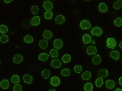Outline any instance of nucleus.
Returning <instances> with one entry per match:
<instances>
[{
	"label": "nucleus",
	"mask_w": 122,
	"mask_h": 91,
	"mask_svg": "<svg viewBox=\"0 0 122 91\" xmlns=\"http://www.w3.org/2000/svg\"><path fill=\"white\" fill-rule=\"evenodd\" d=\"M11 80L14 84H17L20 82V78L17 75H15L12 76L11 78Z\"/></svg>",
	"instance_id": "29"
},
{
	"label": "nucleus",
	"mask_w": 122,
	"mask_h": 91,
	"mask_svg": "<svg viewBox=\"0 0 122 91\" xmlns=\"http://www.w3.org/2000/svg\"><path fill=\"white\" fill-rule=\"evenodd\" d=\"M71 60V56L68 54H66L63 56L62 58V60L64 63H68L70 62Z\"/></svg>",
	"instance_id": "28"
},
{
	"label": "nucleus",
	"mask_w": 122,
	"mask_h": 91,
	"mask_svg": "<svg viewBox=\"0 0 122 91\" xmlns=\"http://www.w3.org/2000/svg\"><path fill=\"white\" fill-rule=\"evenodd\" d=\"M114 23L116 26L120 27L122 25V19L120 17L116 18L114 20Z\"/></svg>",
	"instance_id": "32"
},
{
	"label": "nucleus",
	"mask_w": 122,
	"mask_h": 91,
	"mask_svg": "<svg viewBox=\"0 0 122 91\" xmlns=\"http://www.w3.org/2000/svg\"><path fill=\"white\" fill-rule=\"evenodd\" d=\"M41 74L44 78L47 79L49 77L50 75V71L48 69H45L42 71Z\"/></svg>",
	"instance_id": "25"
},
{
	"label": "nucleus",
	"mask_w": 122,
	"mask_h": 91,
	"mask_svg": "<svg viewBox=\"0 0 122 91\" xmlns=\"http://www.w3.org/2000/svg\"><path fill=\"white\" fill-rule=\"evenodd\" d=\"M51 65L54 68H59L61 67V63L58 59H54L52 61Z\"/></svg>",
	"instance_id": "8"
},
{
	"label": "nucleus",
	"mask_w": 122,
	"mask_h": 91,
	"mask_svg": "<svg viewBox=\"0 0 122 91\" xmlns=\"http://www.w3.org/2000/svg\"><path fill=\"white\" fill-rule=\"evenodd\" d=\"M91 74L90 72L86 71L81 75V78L83 80H89L91 78Z\"/></svg>",
	"instance_id": "19"
},
{
	"label": "nucleus",
	"mask_w": 122,
	"mask_h": 91,
	"mask_svg": "<svg viewBox=\"0 0 122 91\" xmlns=\"http://www.w3.org/2000/svg\"><path fill=\"white\" fill-rule=\"evenodd\" d=\"M53 4L49 0L44 2L43 4V8L45 10L47 11L51 10L53 7Z\"/></svg>",
	"instance_id": "6"
},
{
	"label": "nucleus",
	"mask_w": 122,
	"mask_h": 91,
	"mask_svg": "<svg viewBox=\"0 0 122 91\" xmlns=\"http://www.w3.org/2000/svg\"><path fill=\"white\" fill-rule=\"evenodd\" d=\"M99 11L102 13L106 12L108 10V7L104 3H100L99 5Z\"/></svg>",
	"instance_id": "18"
},
{
	"label": "nucleus",
	"mask_w": 122,
	"mask_h": 91,
	"mask_svg": "<svg viewBox=\"0 0 122 91\" xmlns=\"http://www.w3.org/2000/svg\"><path fill=\"white\" fill-rule=\"evenodd\" d=\"M22 86L20 84H16L13 87V90L14 91H21L22 90Z\"/></svg>",
	"instance_id": "39"
},
{
	"label": "nucleus",
	"mask_w": 122,
	"mask_h": 91,
	"mask_svg": "<svg viewBox=\"0 0 122 91\" xmlns=\"http://www.w3.org/2000/svg\"><path fill=\"white\" fill-rule=\"evenodd\" d=\"M97 49L96 47L94 46H90L87 49V53L89 55L95 54L97 53Z\"/></svg>",
	"instance_id": "7"
},
{
	"label": "nucleus",
	"mask_w": 122,
	"mask_h": 91,
	"mask_svg": "<svg viewBox=\"0 0 122 91\" xmlns=\"http://www.w3.org/2000/svg\"><path fill=\"white\" fill-rule=\"evenodd\" d=\"M85 1H90L91 0H84Z\"/></svg>",
	"instance_id": "45"
},
{
	"label": "nucleus",
	"mask_w": 122,
	"mask_h": 91,
	"mask_svg": "<svg viewBox=\"0 0 122 91\" xmlns=\"http://www.w3.org/2000/svg\"><path fill=\"white\" fill-rule=\"evenodd\" d=\"M63 43L61 39H58L55 40L54 41V47L57 50H59L61 49L63 47Z\"/></svg>",
	"instance_id": "5"
},
{
	"label": "nucleus",
	"mask_w": 122,
	"mask_h": 91,
	"mask_svg": "<svg viewBox=\"0 0 122 91\" xmlns=\"http://www.w3.org/2000/svg\"><path fill=\"white\" fill-rule=\"evenodd\" d=\"M65 17L62 15H59L56 16L55 19V22L58 24H63L65 22Z\"/></svg>",
	"instance_id": "9"
},
{
	"label": "nucleus",
	"mask_w": 122,
	"mask_h": 91,
	"mask_svg": "<svg viewBox=\"0 0 122 91\" xmlns=\"http://www.w3.org/2000/svg\"><path fill=\"white\" fill-rule=\"evenodd\" d=\"M39 9L38 6L37 5H34L31 8V11L32 14H36L38 13Z\"/></svg>",
	"instance_id": "35"
},
{
	"label": "nucleus",
	"mask_w": 122,
	"mask_h": 91,
	"mask_svg": "<svg viewBox=\"0 0 122 91\" xmlns=\"http://www.w3.org/2000/svg\"><path fill=\"white\" fill-rule=\"evenodd\" d=\"M110 56L111 58H112L114 59L117 60L120 58V53L118 51H112L110 53Z\"/></svg>",
	"instance_id": "20"
},
{
	"label": "nucleus",
	"mask_w": 122,
	"mask_h": 91,
	"mask_svg": "<svg viewBox=\"0 0 122 91\" xmlns=\"http://www.w3.org/2000/svg\"><path fill=\"white\" fill-rule=\"evenodd\" d=\"M115 91H122V89H119V88H118V89H116V90H115Z\"/></svg>",
	"instance_id": "43"
},
{
	"label": "nucleus",
	"mask_w": 122,
	"mask_h": 91,
	"mask_svg": "<svg viewBox=\"0 0 122 91\" xmlns=\"http://www.w3.org/2000/svg\"><path fill=\"white\" fill-rule=\"evenodd\" d=\"M115 82L111 80H107L106 82V87L108 89H113L115 87Z\"/></svg>",
	"instance_id": "15"
},
{
	"label": "nucleus",
	"mask_w": 122,
	"mask_h": 91,
	"mask_svg": "<svg viewBox=\"0 0 122 91\" xmlns=\"http://www.w3.org/2000/svg\"><path fill=\"white\" fill-rule=\"evenodd\" d=\"M23 56L21 54H16L13 58V61L16 64H19L23 60Z\"/></svg>",
	"instance_id": "4"
},
{
	"label": "nucleus",
	"mask_w": 122,
	"mask_h": 91,
	"mask_svg": "<svg viewBox=\"0 0 122 91\" xmlns=\"http://www.w3.org/2000/svg\"><path fill=\"white\" fill-rule=\"evenodd\" d=\"M60 80L58 77L54 76L52 78L51 80V84L53 86H56L60 84Z\"/></svg>",
	"instance_id": "13"
},
{
	"label": "nucleus",
	"mask_w": 122,
	"mask_h": 91,
	"mask_svg": "<svg viewBox=\"0 0 122 91\" xmlns=\"http://www.w3.org/2000/svg\"><path fill=\"white\" fill-rule=\"evenodd\" d=\"M91 26L90 22L86 20L81 21L80 23V28L84 30L89 29L91 27Z\"/></svg>",
	"instance_id": "2"
},
{
	"label": "nucleus",
	"mask_w": 122,
	"mask_h": 91,
	"mask_svg": "<svg viewBox=\"0 0 122 91\" xmlns=\"http://www.w3.org/2000/svg\"><path fill=\"white\" fill-rule=\"evenodd\" d=\"M24 82L27 84H30L32 83L33 77L32 76L29 75L28 74L24 75L23 77Z\"/></svg>",
	"instance_id": "10"
},
{
	"label": "nucleus",
	"mask_w": 122,
	"mask_h": 91,
	"mask_svg": "<svg viewBox=\"0 0 122 91\" xmlns=\"http://www.w3.org/2000/svg\"><path fill=\"white\" fill-rule=\"evenodd\" d=\"M45 18L47 20H50L52 18L53 13L52 11H48L45 12L44 14Z\"/></svg>",
	"instance_id": "33"
},
{
	"label": "nucleus",
	"mask_w": 122,
	"mask_h": 91,
	"mask_svg": "<svg viewBox=\"0 0 122 91\" xmlns=\"http://www.w3.org/2000/svg\"><path fill=\"white\" fill-rule=\"evenodd\" d=\"M107 70L106 69H102L99 70L98 72V75L99 76L103 78L107 77L108 75Z\"/></svg>",
	"instance_id": "12"
},
{
	"label": "nucleus",
	"mask_w": 122,
	"mask_h": 91,
	"mask_svg": "<svg viewBox=\"0 0 122 91\" xmlns=\"http://www.w3.org/2000/svg\"><path fill=\"white\" fill-rule=\"evenodd\" d=\"M71 72L68 69H65L62 70L61 72V74L62 75L65 77L69 76L70 75Z\"/></svg>",
	"instance_id": "31"
},
{
	"label": "nucleus",
	"mask_w": 122,
	"mask_h": 91,
	"mask_svg": "<svg viewBox=\"0 0 122 91\" xmlns=\"http://www.w3.org/2000/svg\"><path fill=\"white\" fill-rule=\"evenodd\" d=\"M103 83V80L101 78H98L95 81V84L96 87L100 88Z\"/></svg>",
	"instance_id": "30"
},
{
	"label": "nucleus",
	"mask_w": 122,
	"mask_h": 91,
	"mask_svg": "<svg viewBox=\"0 0 122 91\" xmlns=\"http://www.w3.org/2000/svg\"><path fill=\"white\" fill-rule=\"evenodd\" d=\"M50 91H55L56 90L54 89H51L50 90H49Z\"/></svg>",
	"instance_id": "44"
},
{
	"label": "nucleus",
	"mask_w": 122,
	"mask_h": 91,
	"mask_svg": "<svg viewBox=\"0 0 122 91\" xmlns=\"http://www.w3.org/2000/svg\"><path fill=\"white\" fill-rule=\"evenodd\" d=\"M107 46L109 49H113L116 47V41L112 38H108L106 41Z\"/></svg>",
	"instance_id": "1"
},
{
	"label": "nucleus",
	"mask_w": 122,
	"mask_h": 91,
	"mask_svg": "<svg viewBox=\"0 0 122 91\" xmlns=\"http://www.w3.org/2000/svg\"><path fill=\"white\" fill-rule=\"evenodd\" d=\"M91 33L93 35L99 37L101 35L102 32V29L98 27H95L92 29Z\"/></svg>",
	"instance_id": "3"
},
{
	"label": "nucleus",
	"mask_w": 122,
	"mask_h": 91,
	"mask_svg": "<svg viewBox=\"0 0 122 91\" xmlns=\"http://www.w3.org/2000/svg\"><path fill=\"white\" fill-rule=\"evenodd\" d=\"M49 57V55L48 53H42L39 55V59L44 62L48 60Z\"/></svg>",
	"instance_id": "17"
},
{
	"label": "nucleus",
	"mask_w": 122,
	"mask_h": 91,
	"mask_svg": "<svg viewBox=\"0 0 122 91\" xmlns=\"http://www.w3.org/2000/svg\"><path fill=\"white\" fill-rule=\"evenodd\" d=\"M5 2L6 3H9L13 1V0H4Z\"/></svg>",
	"instance_id": "40"
},
{
	"label": "nucleus",
	"mask_w": 122,
	"mask_h": 91,
	"mask_svg": "<svg viewBox=\"0 0 122 91\" xmlns=\"http://www.w3.org/2000/svg\"><path fill=\"white\" fill-rule=\"evenodd\" d=\"M92 62L95 65H99L102 61L101 57L99 55H96L93 57L92 59Z\"/></svg>",
	"instance_id": "14"
},
{
	"label": "nucleus",
	"mask_w": 122,
	"mask_h": 91,
	"mask_svg": "<svg viewBox=\"0 0 122 91\" xmlns=\"http://www.w3.org/2000/svg\"><path fill=\"white\" fill-rule=\"evenodd\" d=\"M34 39L33 37L31 35H27L24 37V41L25 43H32L33 42Z\"/></svg>",
	"instance_id": "24"
},
{
	"label": "nucleus",
	"mask_w": 122,
	"mask_h": 91,
	"mask_svg": "<svg viewBox=\"0 0 122 91\" xmlns=\"http://www.w3.org/2000/svg\"><path fill=\"white\" fill-rule=\"evenodd\" d=\"M73 70L76 73L79 74L82 71V67L80 65H76L74 66Z\"/></svg>",
	"instance_id": "37"
},
{
	"label": "nucleus",
	"mask_w": 122,
	"mask_h": 91,
	"mask_svg": "<svg viewBox=\"0 0 122 91\" xmlns=\"http://www.w3.org/2000/svg\"><path fill=\"white\" fill-rule=\"evenodd\" d=\"M9 41V37L7 35H3L1 36L0 37V42L2 43H6Z\"/></svg>",
	"instance_id": "38"
},
{
	"label": "nucleus",
	"mask_w": 122,
	"mask_h": 91,
	"mask_svg": "<svg viewBox=\"0 0 122 91\" xmlns=\"http://www.w3.org/2000/svg\"><path fill=\"white\" fill-rule=\"evenodd\" d=\"M8 27L5 25H2L0 26V31L1 33L5 34L8 31Z\"/></svg>",
	"instance_id": "34"
},
{
	"label": "nucleus",
	"mask_w": 122,
	"mask_h": 91,
	"mask_svg": "<svg viewBox=\"0 0 122 91\" xmlns=\"http://www.w3.org/2000/svg\"><path fill=\"white\" fill-rule=\"evenodd\" d=\"M40 23V19L38 16H35L31 19L30 23L33 26H36Z\"/></svg>",
	"instance_id": "11"
},
{
	"label": "nucleus",
	"mask_w": 122,
	"mask_h": 91,
	"mask_svg": "<svg viewBox=\"0 0 122 91\" xmlns=\"http://www.w3.org/2000/svg\"><path fill=\"white\" fill-rule=\"evenodd\" d=\"M50 54L53 58L57 57H58L59 53L56 49H53L51 50Z\"/></svg>",
	"instance_id": "36"
},
{
	"label": "nucleus",
	"mask_w": 122,
	"mask_h": 91,
	"mask_svg": "<svg viewBox=\"0 0 122 91\" xmlns=\"http://www.w3.org/2000/svg\"><path fill=\"white\" fill-rule=\"evenodd\" d=\"M93 85L90 82H88L86 83L84 87V89L86 91H91L93 89Z\"/></svg>",
	"instance_id": "26"
},
{
	"label": "nucleus",
	"mask_w": 122,
	"mask_h": 91,
	"mask_svg": "<svg viewBox=\"0 0 122 91\" xmlns=\"http://www.w3.org/2000/svg\"><path fill=\"white\" fill-rule=\"evenodd\" d=\"M119 46L120 48H121V49H122V41H121V42L120 43Z\"/></svg>",
	"instance_id": "42"
},
{
	"label": "nucleus",
	"mask_w": 122,
	"mask_h": 91,
	"mask_svg": "<svg viewBox=\"0 0 122 91\" xmlns=\"http://www.w3.org/2000/svg\"><path fill=\"white\" fill-rule=\"evenodd\" d=\"M83 42L85 44H88L91 41V37L89 35L85 34L83 37Z\"/></svg>",
	"instance_id": "27"
},
{
	"label": "nucleus",
	"mask_w": 122,
	"mask_h": 91,
	"mask_svg": "<svg viewBox=\"0 0 122 91\" xmlns=\"http://www.w3.org/2000/svg\"><path fill=\"white\" fill-rule=\"evenodd\" d=\"M119 83L121 86H122V76L119 78Z\"/></svg>",
	"instance_id": "41"
},
{
	"label": "nucleus",
	"mask_w": 122,
	"mask_h": 91,
	"mask_svg": "<svg viewBox=\"0 0 122 91\" xmlns=\"http://www.w3.org/2000/svg\"><path fill=\"white\" fill-rule=\"evenodd\" d=\"M43 37L45 39L47 40H49L52 37L53 33L51 31L49 30H45L43 33Z\"/></svg>",
	"instance_id": "16"
},
{
	"label": "nucleus",
	"mask_w": 122,
	"mask_h": 91,
	"mask_svg": "<svg viewBox=\"0 0 122 91\" xmlns=\"http://www.w3.org/2000/svg\"><path fill=\"white\" fill-rule=\"evenodd\" d=\"M122 7V0H118L114 3L113 5V8L116 10H119Z\"/></svg>",
	"instance_id": "23"
},
{
	"label": "nucleus",
	"mask_w": 122,
	"mask_h": 91,
	"mask_svg": "<svg viewBox=\"0 0 122 91\" xmlns=\"http://www.w3.org/2000/svg\"><path fill=\"white\" fill-rule=\"evenodd\" d=\"M1 87L4 90L8 89L9 87V82L8 80L6 79L3 80L0 84Z\"/></svg>",
	"instance_id": "22"
},
{
	"label": "nucleus",
	"mask_w": 122,
	"mask_h": 91,
	"mask_svg": "<svg viewBox=\"0 0 122 91\" xmlns=\"http://www.w3.org/2000/svg\"><path fill=\"white\" fill-rule=\"evenodd\" d=\"M48 42L45 40H42L39 42V46L41 49H47L48 46Z\"/></svg>",
	"instance_id": "21"
}]
</instances>
